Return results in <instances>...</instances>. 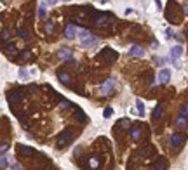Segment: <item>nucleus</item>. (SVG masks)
Instances as JSON below:
<instances>
[{"mask_svg":"<svg viewBox=\"0 0 188 170\" xmlns=\"http://www.w3.org/2000/svg\"><path fill=\"white\" fill-rule=\"evenodd\" d=\"M59 57H61V59H71V52L66 50V49H61V50H59Z\"/></svg>","mask_w":188,"mask_h":170,"instance_id":"nucleus-11","label":"nucleus"},{"mask_svg":"<svg viewBox=\"0 0 188 170\" xmlns=\"http://www.w3.org/2000/svg\"><path fill=\"white\" fill-rule=\"evenodd\" d=\"M7 163H9V161H7V156H0V170H4L5 167H7Z\"/></svg>","mask_w":188,"mask_h":170,"instance_id":"nucleus-16","label":"nucleus"},{"mask_svg":"<svg viewBox=\"0 0 188 170\" xmlns=\"http://www.w3.org/2000/svg\"><path fill=\"white\" fill-rule=\"evenodd\" d=\"M77 35H79V38H80V44H82V47H94V45L99 44L98 37H94L91 31L85 30V28H80Z\"/></svg>","mask_w":188,"mask_h":170,"instance_id":"nucleus-1","label":"nucleus"},{"mask_svg":"<svg viewBox=\"0 0 188 170\" xmlns=\"http://www.w3.org/2000/svg\"><path fill=\"white\" fill-rule=\"evenodd\" d=\"M7 52H9V54H12V56H14V54H16V45H12V44H11L9 47H7Z\"/></svg>","mask_w":188,"mask_h":170,"instance_id":"nucleus-24","label":"nucleus"},{"mask_svg":"<svg viewBox=\"0 0 188 170\" xmlns=\"http://www.w3.org/2000/svg\"><path fill=\"white\" fill-rule=\"evenodd\" d=\"M65 37L68 40H73L75 37H77V28H75L73 24H68V26L65 28Z\"/></svg>","mask_w":188,"mask_h":170,"instance_id":"nucleus-7","label":"nucleus"},{"mask_svg":"<svg viewBox=\"0 0 188 170\" xmlns=\"http://www.w3.org/2000/svg\"><path fill=\"white\" fill-rule=\"evenodd\" d=\"M186 123H188V106H185V108L181 109V115H179L176 125H178V129H185Z\"/></svg>","mask_w":188,"mask_h":170,"instance_id":"nucleus-2","label":"nucleus"},{"mask_svg":"<svg viewBox=\"0 0 188 170\" xmlns=\"http://www.w3.org/2000/svg\"><path fill=\"white\" fill-rule=\"evenodd\" d=\"M136 106H138V113H140L141 116H143V115H144V106H143V102H141V101L138 99V101H136Z\"/></svg>","mask_w":188,"mask_h":170,"instance_id":"nucleus-14","label":"nucleus"},{"mask_svg":"<svg viewBox=\"0 0 188 170\" xmlns=\"http://www.w3.org/2000/svg\"><path fill=\"white\" fill-rule=\"evenodd\" d=\"M172 37H174V33H172V30H171V28H167V30H166V38L169 40V38H172Z\"/></svg>","mask_w":188,"mask_h":170,"instance_id":"nucleus-23","label":"nucleus"},{"mask_svg":"<svg viewBox=\"0 0 188 170\" xmlns=\"http://www.w3.org/2000/svg\"><path fill=\"white\" fill-rule=\"evenodd\" d=\"M131 137L134 141H138L141 137V129H140V127H132V129H131Z\"/></svg>","mask_w":188,"mask_h":170,"instance_id":"nucleus-9","label":"nucleus"},{"mask_svg":"<svg viewBox=\"0 0 188 170\" xmlns=\"http://www.w3.org/2000/svg\"><path fill=\"white\" fill-rule=\"evenodd\" d=\"M162 109H164V106L162 104H157V108H155V111H153V118H158L162 115Z\"/></svg>","mask_w":188,"mask_h":170,"instance_id":"nucleus-13","label":"nucleus"},{"mask_svg":"<svg viewBox=\"0 0 188 170\" xmlns=\"http://www.w3.org/2000/svg\"><path fill=\"white\" fill-rule=\"evenodd\" d=\"M45 5H47V4H45V2H42V4H40V9H39V16L42 19L45 18Z\"/></svg>","mask_w":188,"mask_h":170,"instance_id":"nucleus-15","label":"nucleus"},{"mask_svg":"<svg viewBox=\"0 0 188 170\" xmlns=\"http://www.w3.org/2000/svg\"><path fill=\"white\" fill-rule=\"evenodd\" d=\"M21 153H23V155H31L33 151H31L30 148H25V146H23V148H21Z\"/></svg>","mask_w":188,"mask_h":170,"instance_id":"nucleus-25","label":"nucleus"},{"mask_svg":"<svg viewBox=\"0 0 188 170\" xmlns=\"http://www.w3.org/2000/svg\"><path fill=\"white\" fill-rule=\"evenodd\" d=\"M59 82L65 83V85H70V82H71L70 75H66V73H63V71H61V73H59Z\"/></svg>","mask_w":188,"mask_h":170,"instance_id":"nucleus-10","label":"nucleus"},{"mask_svg":"<svg viewBox=\"0 0 188 170\" xmlns=\"http://www.w3.org/2000/svg\"><path fill=\"white\" fill-rule=\"evenodd\" d=\"M113 85H115V80H113V78L106 80V82L103 83V85H101V89H99L101 96H106V94H110V92L113 90Z\"/></svg>","mask_w":188,"mask_h":170,"instance_id":"nucleus-3","label":"nucleus"},{"mask_svg":"<svg viewBox=\"0 0 188 170\" xmlns=\"http://www.w3.org/2000/svg\"><path fill=\"white\" fill-rule=\"evenodd\" d=\"M19 37H21V38H25V40L30 38V35H28V31H26V30H19Z\"/></svg>","mask_w":188,"mask_h":170,"instance_id":"nucleus-20","label":"nucleus"},{"mask_svg":"<svg viewBox=\"0 0 188 170\" xmlns=\"http://www.w3.org/2000/svg\"><path fill=\"white\" fill-rule=\"evenodd\" d=\"M7 149H9V146H7V144H2V146H0V153H5Z\"/></svg>","mask_w":188,"mask_h":170,"instance_id":"nucleus-26","label":"nucleus"},{"mask_svg":"<svg viewBox=\"0 0 188 170\" xmlns=\"http://www.w3.org/2000/svg\"><path fill=\"white\" fill-rule=\"evenodd\" d=\"M129 54H131L132 57H143L144 56V49L141 47V45H132V47L129 49Z\"/></svg>","mask_w":188,"mask_h":170,"instance_id":"nucleus-4","label":"nucleus"},{"mask_svg":"<svg viewBox=\"0 0 188 170\" xmlns=\"http://www.w3.org/2000/svg\"><path fill=\"white\" fill-rule=\"evenodd\" d=\"M181 56H183V47H181V45H174V47L171 49V57H172V61H178Z\"/></svg>","mask_w":188,"mask_h":170,"instance_id":"nucleus-5","label":"nucleus"},{"mask_svg":"<svg viewBox=\"0 0 188 170\" xmlns=\"http://www.w3.org/2000/svg\"><path fill=\"white\" fill-rule=\"evenodd\" d=\"M186 35H188V33H186Z\"/></svg>","mask_w":188,"mask_h":170,"instance_id":"nucleus-29","label":"nucleus"},{"mask_svg":"<svg viewBox=\"0 0 188 170\" xmlns=\"http://www.w3.org/2000/svg\"><path fill=\"white\" fill-rule=\"evenodd\" d=\"M89 165H91L92 168H98V167H99V161H98V158H91V160H89Z\"/></svg>","mask_w":188,"mask_h":170,"instance_id":"nucleus-17","label":"nucleus"},{"mask_svg":"<svg viewBox=\"0 0 188 170\" xmlns=\"http://www.w3.org/2000/svg\"><path fill=\"white\" fill-rule=\"evenodd\" d=\"M185 14H188V4L185 5Z\"/></svg>","mask_w":188,"mask_h":170,"instance_id":"nucleus-28","label":"nucleus"},{"mask_svg":"<svg viewBox=\"0 0 188 170\" xmlns=\"http://www.w3.org/2000/svg\"><path fill=\"white\" fill-rule=\"evenodd\" d=\"M12 170H23V168L19 165H12Z\"/></svg>","mask_w":188,"mask_h":170,"instance_id":"nucleus-27","label":"nucleus"},{"mask_svg":"<svg viewBox=\"0 0 188 170\" xmlns=\"http://www.w3.org/2000/svg\"><path fill=\"white\" fill-rule=\"evenodd\" d=\"M166 168V163H164V161H158L157 165H155V170H164Z\"/></svg>","mask_w":188,"mask_h":170,"instance_id":"nucleus-22","label":"nucleus"},{"mask_svg":"<svg viewBox=\"0 0 188 170\" xmlns=\"http://www.w3.org/2000/svg\"><path fill=\"white\" fill-rule=\"evenodd\" d=\"M169 80H171V71L167 68L160 70V73H158V83H167Z\"/></svg>","mask_w":188,"mask_h":170,"instance_id":"nucleus-6","label":"nucleus"},{"mask_svg":"<svg viewBox=\"0 0 188 170\" xmlns=\"http://www.w3.org/2000/svg\"><path fill=\"white\" fill-rule=\"evenodd\" d=\"M70 139H71V134H63L61 139H59V144L63 146V142H65V141H70Z\"/></svg>","mask_w":188,"mask_h":170,"instance_id":"nucleus-18","label":"nucleus"},{"mask_svg":"<svg viewBox=\"0 0 188 170\" xmlns=\"http://www.w3.org/2000/svg\"><path fill=\"white\" fill-rule=\"evenodd\" d=\"M183 139L185 137L181 134H172L171 135V146H179V144L183 142Z\"/></svg>","mask_w":188,"mask_h":170,"instance_id":"nucleus-8","label":"nucleus"},{"mask_svg":"<svg viewBox=\"0 0 188 170\" xmlns=\"http://www.w3.org/2000/svg\"><path fill=\"white\" fill-rule=\"evenodd\" d=\"M45 30H47V33H53V31L56 30V24H54V23H47V26H45Z\"/></svg>","mask_w":188,"mask_h":170,"instance_id":"nucleus-19","label":"nucleus"},{"mask_svg":"<svg viewBox=\"0 0 188 170\" xmlns=\"http://www.w3.org/2000/svg\"><path fill=\"white\" fill-rule=\"evenodd\" d=\"M103 115H105L106 118H108V116H112V115H113V109H112V108H106L105 111H103Z\"/></svg>","mask_w":188,"mask_h":170,"instance_id":"nucleus-21","label":"nucleus"},{"mask_svg":"<svg viewBox=\"0 0 188 170\" xmlns=\"http://www.w3.org/2000/svg\"><path fill=\"white\" fill-rule=\"evenodd\" d=\"M18 73H19V78H21V80H28V78H30V76H28L30 73H28V70H25V68H19Z\"/></svg>","mask_w":188,"mask_h":170,"instance_id":"nucleus-12","label":"nucleus"}]
</instances>
